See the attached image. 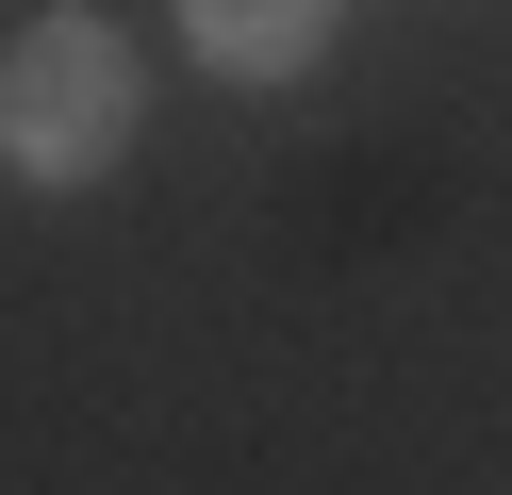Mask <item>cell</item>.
<instances>
[{
	"label": "cell",
	"mask_w": 512,
	"mask_h": 495,
	"mask_svg": "<svg viewBox=\"0 0 512 495\" xmlns=\"http://www.w3.org/2000/svg\"><path fill=\"white\" fill-rule=\"evenodd\" d=\"M133 149H149V66H133V33H116V17L50 0V17L0 33V182L100 198Z\"/></svg>",
	"instance_id": "cell-1"
},
{
	"label": "cell",
	"mask_w": 512,
	"mask_h": 495,
	"mask_svg": "<svg viewBox=\"0 0 512 495\" xmlns=\"http://www.w3.org/2000/svg\"><path fill=\"white\" fill-rule=\"evenodd\" d=\"M347 0H182V50L215 66V83H298L314 50H331Z\"/></svg>",
	"instance_id": "cell-2"
}]
</instances>
